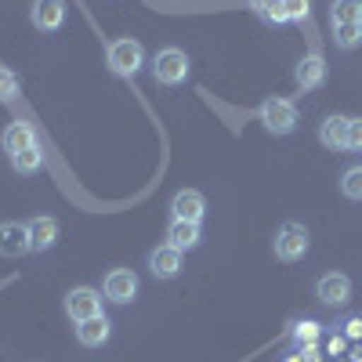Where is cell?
Here are the masks:
<instances>
[{"instance_id": "obj_1", "label": "cell", "mask_w": 362, "mask_h": 362, "mask_svg": "<svg viewBox=\"0 0 362 362\" xmlns=\"http://www.w3.org/2000/svg\"><path fill=\"white\" fill-rule=\"evenodd\" d=\"M272 247H276V257H279V261L293 264V261H300V257L308 254V247H312V232L300 225V221H286V225H279L276 239H272Z\"/></svg>"}, {"instance_id": "obj_2", "label": "cell", "mask_w": 362, "mask_h": 362, "mask_svg": "<svg viewBox=\"0 0 362 362\" xmlns=\"http://www.w3.org/2000/svg\"><path fill=\"white\" fill-rule=\"evenodd\" d=\"M153 76L163 87H177L189 80V54L181 47H160L153 58Z\"/></svg>"}, {"instance_id": "obj_3", "label": "cell", "mask_w": 362, "mask_h": 362, "mask_svg": "<svg viewBox=\"0 0 362 362\" xmlns=\"http://www.w3.org/2000/svg\"><path fill=\"white\" fill-rule=\"evenodd\" d=\"M105 62H109V69H112L116 76H127V80H131V76L145 66V51H141V44H138V40L119 37V40H112V44H109Z\"/></svg>"}, {"instance_id": "obj_4", "label": "cell", "mask_w": 362, "mask_h": 362, "mask_svg": "<svg viewBox=\"0 0 362 362\" xmlns=\"http://www.w3.org/2000/svg\"><path fill=\"white\" fill-rule=\"evenodd\" d=\"M257 116H261L264 131H272V134H293L297 131V105L290 98H268L257 109Z\"/></svg>"}, {"instance_id": "obj_5", "label": "cell", "mask_w": 362, "mask_h": 362, "mask_svg": "<svg viewBox=\"0 0 362 362\" xmlns=\"http://www.w3.org/2000/svg\"><path fill=\"white\" fill-rule=\"evenodd\" d=\"M315 297L329 308H344L351 300V279L344 276V272H326V276L315 283Z\"/></svg>"}, {"instance_id": "obj_6", "label": "cell", "mask_w": 362, "mask_h": 362, "mask_svg": "<svg viewBox=\"0 0 362 362\" xmlns=\"http://www.w3.org/2000/svg\"><path fill=\"white\" fill-rule=\"evenodd\" d=\"M66 315L73 322H83V319H95L102 315V297L90 290V286H76L66 293Z\"/></svg>"}, {"instance_id": "obj_7", "label": "cell", "mask_w": 362, "mask_h": 362, "mask_svg": "<svg viewBox=\"0 0 362 362\" xmlns=\"http://www.w3.org/2000/svg\"><path fill=\"white\" fill-rule=\"evenodd\" d=\"M102 290H105V297L112 300V305H127V300L138 297V276L131 268H112L105 276V283H102Z\"/></svg>"}, {"instance_id": "obj_8", "label": "cell", "mask_w": 362, "mask_h": 362, "mask_svg": "<svg viewBox=\"0 0 362 362\" xmlns=\"http://www.w3.org/2000/svg\"><path fill=\"white\" fill-rule=\"evenodd\" d=\"M29 18H33V25L44 29V33H54V29H62V22H66V0H33Z\"/></svg>"}, {"instance_id": "obj_9", "label": "cell", "mask_w": 362, "mask_h": 362, "mask_svg": "<svg viewBox=\"0 0 362 362\" xmlns=\"http://www.w3.org/2000/svg\"><path fill=\"white\" fill-rule=\"evenodd\" d=\"M170 214L177 218V221H203V214H206V199H203V192H196V189H181L174 199H170Z\"/></svg>"}, {"instance_id": "obj_10", "label": "cell", "mask_w": 362, "mask_h": 362, "mask_svg": "<svg viewBox=\"0 0 362 362\" xmlns=\"http://www.w3.org/2000/svg\"><path fill=\"white\" fill-rule=\"evenodd\" d=\"M348 119L351 116L334 112V116H326L319 124V141L329 148V153H344V145H348Z\"/></svg>"}, {"instance_id": "obj_11", "label": "cell", "mask_w": 362, "mask_h": 362, "mask_svg": "<svg viewBox=\"0 0 362 362\" xmlns=\"http://www.w3.org/2000/svg\"><path fill=\"white\" fill-rule=\"evenodd\" d=\"M25 228H29V250H33V254H44V250H51L58 243V221L51 214L33 218Z\"/></svg>"}, {"instance_id": "obj_12", "label": "cell", "mask_w": 362, "mask_h": 362, "mask_svg": "<svg viewBox=\"0 0 362 362\" xmlns=\"http://www.w3.org/2000/svg\"><path fill=\"white\" fill-rule=\"evenodd\" d=\"M29 254V228L18 221L0 225V257H22Z\"/></svg>"}, {"instance_id": "obj_13", "label": "cell", "mask_w": 362, "mask_h": 362, "mask_svg": "<svg viewBox=\"0 0 362 362\" xmlns=\"http://www.w3.org/2000/svg\"><path fill=\"white\" fill-rule=\"evenodd\" d=\"M0 141H4V153L15 156V153H25V148L37 145V131H33V124H22V119H15V124L4 127Z\"/></svg>"}, {"instance_id": "obj_14", "label": "cell", "mask_w": 362, "mask_h": 362, "mask_svg": "<svg viewBox=\"0 0 362 362\" xmlns=\"http://www.w3.org/2000/svg\"><path fill=\"white\" fill-rule=\"evenodd\" d=\"M148 268H153L156 279H174L177 272H181V250L170 247V243L156 247L153 254H148Z\"/></svg>"}, {"instance_id": "obj_15", "label": "cell", "mask_w": 362, "mask_h": 362, "mask_svg": "<svg viewBox=\"0 0 362 362\" xmlns=\"http://www.w3.org/2000/svg\"><path fill=\"white\" fill-rule=\"evenodd\" d=\"M109 334H112V326H109L105 315H95V319L76 322V341H80L83 348H102V344L109 341Z\"/></svg>"}, {"instance_id": "obj_16", "label": "cell", "mask_w": 362, "mask_h": 362, "mask_svg": "<svg viewBox=\"0 0 362 362\" xmlns=\"http://www.w3.org/2000/svg\"><path fill=\"white\" fill-rule=\"evenodd\" d=\"M297 83L305 87V90H315V87H322L326 83V62H322V54H305L297 62Z\"/></svg>"}, {"instance_id": "obj_17", "label": "cell", "mask_w": 362, "mask_h": 362, "mask_svg": "<svg viewBox=\"0 0 362 362\" xmlns=\"http://www.w3.org/2000/svg\"><path fill=\"white\" fill-rule=\"evenodd\" d=\"M167 239H170V247H177L181 254L185 250H192V247H199V225L196 221H170V228H167Z\"/></svg>"}, {"instance_id": "obj_18", "label": "cell", "mask_w": 362, "mask_h": 362, "mask_svg": "<svg viewBox=\"0 0 362 362\" xmlns=\"http://www.w3.org/2000/svg\"><path fill=\"white\" fill-rule=\"evenodd\" d=\"M329 22L334 25H362V0H334Z\"/></svg>"}, {"instance_id": "obj_19", "label": "cell", "mask_w": 362, "mask_h": 362, "mask_svg": "<svg viewBox=\"0 0 362 362\" xmlns=\"http://www.w3.org/2000/svg\"><path fill=\"white\" fill-rule=\"evenodd\" d=\"M250 8H254V15H257L261 22H268V25H283V22H286L283 0H250Z\"/></svg>"}, {"instance_id": "obj_20", "label": "cell", "mask_w": 362, "mask_h": 362, "mask_svg": "<svg viewBox=\"0 0 362 362\" xmlns=\"http://www.w3.org/2000/svg\"><path fill=\"white\" fill-rule=\"evenodd\" d=\"M8 160H11V167H15L18 174H37L40 163H44V153H40V145H33V148H25V153H15V156H8Z\"/></svg>"}, {"instance_id": "obj_21", "label": "cell", "mask_w": 362, "mask_h": 362, "mask_svg": "<svg viewBox=\"0 0 362 362\" xmlns=\"http://www.w3.org/2000/svg\"><path fill=\"white\" fill-rule=\"evenodd\" d=\"M341 192H344L348 199L362 203V163H355V167H348V170L341 174Z\"/></svg>"}, {"instance_id": "obj_22", "label": "cell", "mask_w": 362, "mask_h": 362, "mask_svg": "<svg viewBox=\"0 0 362 362\" xmlns=\"http://www.w3.org/2000/svg\"><path fill=\"white\" fill-rule=\"evenodd\" d=\"M319 334H322V326H319L315 319L293 322V329H290V337H293L297 344H315V341H319Z\"/></svg>"}, {"instance_id": "obj_23", "label": "cell", "mask_w": 362, "mask_h": 362, "mask_svg": "<svg viewBox=\"0 0 362 362\" xmlns=\"http://www.w3.org/2000/svg\"><path fill=\"white\" fill-rule=\"evenodd\" d=\"M334 44L344 47V51L358 47L362 44V25H334Z\"/></svg>"}, {"instance_id": "obj_24", "label": "cell", "mask_w": 362, "mask_h": 362, "mask_svg": "<svg viewBox=\"0 0 362 362\" xmlns=\"http://www.w3.org/2000/svg\"><path fill=\"white\" fill-rule=\"evenodd\" d=\"M308 8H312V0H283L286 22H305L308 18Z\"/></svg>"}, {"instance_id": "obj_25", "label": "cell", "mask_w": 362, "mask_h": 362, "mask_svg": "<svg viewBox=\"0 0 362 362\" xmlns=\"http://www.w3.org/2000/svg\"><path fill=\"white\" fill-rule=\"evenodd\" d=\"M18 95V76L15 69H0V102H11Z\"/></svg>"}, {"instance_id": "obj_26", "label": "cell", "mask_w": 362, "mask_h": 362, "mask_svg": "<svg viewBox=\"0 0 362 362\" xmlns=\"http://www.w3.org/2000/svg\"><path fill=\"white\" fill-rule=\"evenodd\" d=\"M344 153H362V119L358 116L348 119V145H344Z\"/></svg>"}, {"instance_id": "obj_27", "label": "cell", "mask_w": 362, "mask_h": 362, "mask_svg": "<svg viewBox=\"0 0 362 362\" xmlns=\"http://www.w3.org/2000/svg\"><path fill=\"white\" fill-rule=\"evenodd\" d=\"M348 337H351V341L362 337V319H351V322H348Z\"/></svg>"}, {"instance_id": "obj_28", "label": "cell", "mask_w": 362, "mask_h": 362, "mask_svg": "<svg viewBox=\"0 0 362 362\" xmlns=\"http://www.w3.org/2000/svg\"><path fill=\"white\" fill-rule=\"evenodd\" d=\"M286 362H300V358H286Z\"/></svg>"}]
</instances>
